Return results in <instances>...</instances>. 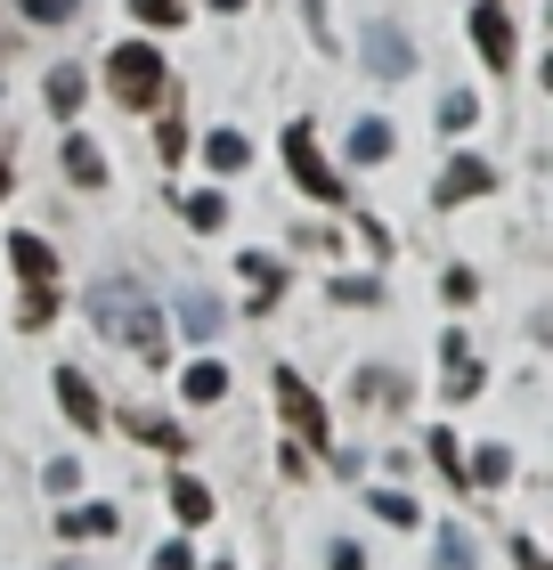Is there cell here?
Listing matches in <instances>:
<instances>
[{
  "mask_svg": "<svg viewBox=\"0 0 553 570\" xmlns=\"http://www.w3.org/2000/svg\"><path fill=\"white\" fill-rule=\"evenodd\" d=\"M90 326H98V334H122L147 367H164V309L147 302V285L130 277V269L107 277V285H90Z\"/></svg>",
  "mask_w": 553,
  "mask_h": 570,
  "instance_id": "obj_1",
  "label": "cell"
},
{
  "mask_svg": "<svg viewBox=\"0 0 553 570\" xmlns=\"http://www.w3.org/2000/svg\"><path fill=\"white\" fill-rule=\"evenodd\" d=\"M107 90H115V107H130V115L164 107V90H171L164 49H155V41H122V49H107Z\"/></svg>",
  "mask_w": 553,
  "mask_h": 570,
  "instance_id": "obj_2",
  "label": "cell"
},
{
  "mask_svg": "<svg viewBox=\"0 0 553 570\" xmlns=\"http://www.w3.org/2000/svg\"><path fill=\"white\" fill-rule=\"evenodd\" d=\"M285 171H294V188H302L309 204H342V213H350V188H342V171L318 155L309 122H285Z\"/></svg>",
  "mask_w": 553,
  "mask_h": 570,
  "instance_id": "obj_3",
  "label": "cell"
},
{
  "mask_svg": "<svg viewBox=\"0 0 553 570\" xmlns=\"http://www.w3.org/2000/svg\"><path fill=\"white\" fill-rule=\"evenodd\" d=\"M358 66L375 73V82H407L415 73V41L391 17H375V24H358Z\"/></svg>",
  "mask_w": 553,
  "mask_h": 570,
  "instance_id": "obj_4",
  "label": "cell"
},
{
  "mask_svg": "<svg viewBox=\"0 0 553 570\" xmlns=\"http://www.w3.org/2000/svg\"><path fill=\"white\" fill-rule=\"evenodd\" d=\"M277 407H285V424L302 432V449H326V407H318V392H309L294 367H277Z\"/></svg>",
  "mask_w": 553,
  "mask_h": 570,
  "instance_id": "obj_5",
  "label": "cell"
},
{
  "mask_svg": "<svg viewBox=\"0 0 553 570\" xmlns=\"http://www.w3.org/2000/svg\"><path fill=\"white\" fill-rule=\"evenodd\" d=\"M464 33H472V49L488 58V73H505V66H513V9H496V0H481V9L464 17Z\"/></svg>",
  "mask_w": 553,
  "mask_h": 570,
  "instance_id": "obj_6",
  "label": "cell"
},
{
  "mask_svg": "<svg viewBox=\"0 0 553 570\" xmlns=\"http://www.w3.org/2000/svg\"><path fill=\"white\" fill-rule=\"evenodd\" d=\"M496 188V164L488 155H456V164L440 171V188H432V204H447V213H456V204H472V196H488Z\"/></svg>",
  "mask_w": 553,
  "mask_h": 570,
  "instance_id": "obj_7",
  "label": "cell"
},
{
  "mask_svg": "<svg viewBox=\"0 0 553 570\" xmlns=\"http://www.w3.org/2000/svg\"><path fill=\"white\" fill-rule=\"evenodd\" d=\"M440 358H447V400H481L488 367L472 358V334H464V326H447V334H440Z\"/></svg>",
  "mask_w": 553,
  "mask_h": 570,
  "instance_id": "obj_8",
  "label": "cell"
},
{
  "mask_svg": "<svg viewBox=\"0 0 553 570\" xmlns=\"http://www.w3.org/2000/svg\"><path fill=\"white\" fill-rule=\"evenodd\" d=\"M9 269L24 285H58V245L33 237V228H9Z\"/></svg>",
  "mask_w": 553,
  "mask_h": 570,
  "instance_id": "obj_9",
  "label": "cell"
},
{
  "mask_svg": "<svg viewBox=\"0 0 553 570\" xmlns=\"http://www.w3.org/2000/svg\"><path fill=\"white\" fill-rule=\"evenodd\" d=\"M58 407H66V424H73V432H98V424H107V400L90 392V375H82V367H58Z\"/></svg>",
  "mask_w": 553,
  "mask_h": 570,
  "instance_id": "obj_10",
  "label": "cell"
},
{
  "mask_svg": "<svg viewBox=\"0 0 553 570\" xmlns=\"http://www.w3.org/2000/svg\"><path fill=\"white\" fill-rule=\"evenodd\" d=\"M245 309H277V294H285V262L277 253H245Z\"/></svg>",
  "mask_w": 553,
  "mask_h": 570,
  "instance_id": "obj_11",
  "label": "cell"
},
{
  "mask_svg": "<svg viewBox=\"0 0 553 570\" xmlns=\"http://www.w3.org/2000/svg\"><path fill=\"white\" fill-rule=\"evenodd\" d=\"M66 179H73V188H107V147L82 139V131H66Z\"/></svg>",
  "mask_w": 553,
  "mask_h": 570,
  "instance_id": "obj_12",
  "label": "cell"
},
{
  "mask_svg": "<svg viewBox=\"0 0 553 570\" xmlns=\"http://www.w3.org/2000/svg\"><path fill=\"white\" fill-rule=\"evenodd\" d=\"M179 400H188V407H220L228 400V367H220V358H196V367L179 375Z\"/></svg>",
  "mask_w": 553,
  "mask_h": 570,
  "instance_id": "obj_13",
  "label": "cell"
},
{
  "mask_svg": "<svg viewBox=\"0 0 553 570\" xmlns=\"http://www.w3.org/2000/svg\"><path fill=\"white\" fill-rule=\"evenodd\" d=\"M41 98H49V115H82V98H90V73H82V66H49Z\"/></svg>",
  "mask_w": 553,
  "mask_h": 570,
  "instance_id": "obj_14",
  "label": "cell"
},
{
  "mask_svg": "<svg viewBox=\"0 0 553 570\" xmlns=\"http://www.w3.org/2000/svg\"><path fill=\"white\" fill-rule=\"evenodd\" d=\"M179 326H188V343H220L228 309H220L213 294H179Z\"/></svg>",
  "mask_w": 553,
  "mask_h": 570,
  "instance_id": "obj_15",
  "label": "cell"
},
{
  "mask_svg": "<svg viewBox=\"0 0 553 570\" xmlns=\"http://www.w3.org/2000/svg\"><path fill=\"white\" fill-rule=\"evenodd\" d=\"M171 513H179L188 530H204V522H213V489H204L196 473H171Z\"/></svg>",
  "mask_w": 553,
  "mask_h": 570,
  "instance_id": "obj_16",
  "label": "cell"
},
{
  "mask_svg": "<svg viewBox=\"0 0 553 570\" xmlns=\"http://www.w3.org/2000/svg\"><path fill=\"white\" fill-rule=\"evenodd\" d=\"M179 213H188L196 237H220V228H228V196L220 188H196V196H179Z\"/></svg>",
  "mask_w": 553,
  "mask_h": 570,
  "instance_id": "obj_17",
  "label": "cell"
},
{
  "mask_svg": "<svg viewBox=\"0 0 553 570\" xmlns=\"http://www.w3.org/2000/svg\"><path fill=\"white\" fill-rule=\"evenodd\" d=\"M58 538H73V547H82V538H115V505H66Z\"/></svg>",
  "mask_w": 553,
  "mask_h": 570,
  "instance_id": "obj_18",
  "label": "cell"
},
{
  "mask_svg": "<svg viewBox=\"0 0 553 570\" xmlns=\"http://www.w3.org/2000/svg\"><path fill=\"white\" fill-rule=\"evenodd\" d=\"M204 164H213L220 179H236V171L253 164V139L245 131H213V139H204Z\"/></svg>",
  "mask_w": 553,
  "mask_h": 570,
  "instance_id": "obj_19",
  "label": "cell"
},
{
  "mask_svg": "<svg viewBox=\"0 0 553 570\" xmlns=\"http://www.w3.org/2000/svg\"><path fill=\"white\" fill-rule=\"evenodd\" d=\"M383 155H391V122H383V115H366L358 131H350V164H383Z\"/></svg>",
  "mask_w": 553,
  "mask_h": 570,
  "instance_id": "obj_20",
  "label": "cell"
},
{
  "mask_svg": "<svg viewBox=\"0 0 553 570\" xmlns=\"http://www.w3.org/2000/svg\"><path fill=\"white\" fill-rule=\"evenodd\" d=\"M49 318H58V285H24V302H17V326H24V334H41Z\"/></svg>",
  "mask_w": 553,
  "mask_h": 570,
  "instance_id": "obj_21",
  "label": "cell"
},
{
  "mask_svg": "<svg viewBox=\"0 0 553 570\" xmlns=\"http://www.w3.org/2000/svg\"><path fill=\"white\" fill-rule=\"evenodd\" d=\"M464 481H481V489H505V481H513V449H481V456L464 464Z\"/></svg>",
  "mask_w": 553,
  "mask_h": 570,
  "instance_id": "obj_22",
  "label": "cell"
},
{
  "mask_svg": "<svg viewBox=\"0 0 553 570\" xmlns=\"http://www.w3.org/2000/svg\"><path fill=\"white\" fill-rule=\"evenodd\" d=\"M130 432H139L147 449H164V456H179V449H188V432H179V424H164V416H130Z\"/></svg>",
  "mask_w": 553,
  "mask_h": 570,
  "instance_id": "obj_23",
  "label": "cell"
},
{
  "mask_svg": "<svg viewBox=\"0 0 553 570\" xmlns=\"http://www.w3.org/2000/svg\"><path fill=\"white\" fill-rule=\"evenodd\" d=\"M366 505H375V513H383L391 530H415V522H424V513H415V498H399V489H375V498H366Z\"/></svg>",
  "mask_w": 553,
  "mask_h": 570,
  "instance_id": "obj_24",
  "label": "cell"
},
{
  "mask_svg": "<svg viewBox=\"0 0 553 570\" xmlns=\"http://www.w3.org/2000/svg\"><path fill=\"white\" fill-rule=\"evenodd\" d=\"M440 122H447V131H472V122H481V98H472V90H447V98H440Z\"/></svg>",
  "mask_w": 553,
  "mask_h": 570,
  "instance_id": "obj_25",
  "label": "cell"
},
{
  "mask_svg": "<svg viewBox=\"0 0 553 570\" xmlns=\"http://www.w3.org/2000/svg\"><path fill=\"white\" fill-rule=\"evenodd\" d=\"M440 570H472V538L456 522H440Z\"/></svg>",
  "mask_w": 553,
  "mask_h": 570,
  "instance_id": "obj_26",
  "label": "cell"
},
{
  "mask_svg": "<svg viewBox=\"0 0 553 570\" xmlns=\"http://www.w3.org/2000/svg\"><path fill=\"white\" fill-rule=\"evenodd\" d=\"M130 17H139V24H164V33H171V24L188 17V0H130Z\"/></svg>",
  "mask_w": 553,
  "mask_h": 570,
  "instance_id": "obj_27",
  "label": "cell"
},
{
  "mask_svg": "<svg viewBox=\"0 0 553 570\" xmlns=\"http://www.w3.org/2000/svg\"><path fill=\"white\" fill-rule=\"evenodd\" d=\"M17 9H24V17H33V24H66L73 9H82V0H17Z\"/></svg>",
  "mask_w": 553,
  "mask_h": 570,
  "instance_id": "obj_28",
  "label": "cell"
},
{
  "mask_svg": "<svg viewBox=\"0 0 553 570\" xmlns=\"http://www.w3.org/2000/svg\"><path fill=\"white\" fill-rule=\"evenodd\" d=\"M302 24H309V41H318V49H342L334 24H326V0H302Z\"/></svg>",
  "mask_w": 553,
  "mask_h": 570,
  "instance_id": "obj_29",
  "label": "cell"
},
{
  "mask_svg": "<svg viewBox=\"0 0 553 570\" xmlns=\"http://www.w3.org/2000/svg\"><path fill=\"white\" fill-rule=\"evenodd\" d=\"M49 489H58V498H73V489H82V464H73V456H58V464H49V473H41Z\"/></svg>",
  "mask_w": 553,
  "mask_h": 570,
  "instance_id": "obj_30",
  "label": "cell"
},
{
  "mask_svg": "<svg viewBox=\"0 0 553 570\" xmlns=\"http://www.w3.org/2000/svg\"><path fill=\"white\" fill-rule=\"evenodd\" d=\"M155 155H164V164H179V155H188V131H179L171 115H164V131H155Z\"/></svg>",
  "mask_w": 553,
  "mask_h": 570,
  "instance_id": "obj_31",
  "label": "cell"
},
{
  "mask_svg": "<svg viewBox=\"0 0 553 570\" xmlns=\"http://www.w3.org/2000/svg\"><path fill=\"white\" fill-rule=\"evenodd\" d=\"M326 570H366V547H358V538H334V554H326Z\"/></svg>",
  "mask_w": 553,
  "mask_h": 570,
  "instance_id": "obj_32",
  "label": "cell"
},
{
  "mask_svg": "<svg viewBox=\"0 0 553 570\" xmlns=\"http://www.w3.org/2000/svg\"><path fill=\"white\" fill-rule=\"evenodd\" d=\"M155 570H196V554H188V547L171 538V547H155Z\"/></svg>",
  "mask_w": 553,
  "mask_h": 570,
  "instance_id": "obj_33",
  "label": "cell"
},
{
  "mask_svg": "<svg viewBox=\"0 0 553 570\" xmlns=\"http://www.w3.org/2000/svg\"><path fill=\"white\" fill-rule=\"evenodd\" d=\"M513 562H521V570H545V554H537V538H513Z\"/></svg>",
  "mask_w": 553,
  "mask_h": 570,
  "instance_id": "obj_34",
  "label": "cell"
},
{
  "mask_svg": "<svg viewBox=\"0 0 553 570\" xmlns=\"http://www.w3.org/2000/svg\"><path fill=\"white\" fill-rule=\"evenodd\" d=\"M9 188H17V164H9V147H0V204H9Z\"/></svg>",
  "mask_w": 553,
  "mask_h": 570,
  "instance_id": "obj_35",
  "label": "cell"
},
{
  "mask_svg": "<svg viewBox=\"0 0 553 570\" xmlns=\"http://www.w3.org/2000/svg\"><path fill=\"white\" fill-rule=\"evenodd\" d=\"M204 9H220V17H236V9H245V0H204Z\"/></svg>",
  "mask_w": 553,
  "mask_h": 570,
  "instance_id": "obj_36",
  "label": "cell"
},
{
  "mask_svg": "<svg viewBox=\"0 0 553 570\" xmlns=\"http://www.w3.org/2000/svg\"><path fill=\"white\" fill-rule=\"evenodd\" d=\"M213 570H236V562H213Z\"/></svg>",
  "mask_w": 553,
  "mask_h": 570,
  "instance_id": "obj_37",
  "label": "cell"
}]
</instances>
